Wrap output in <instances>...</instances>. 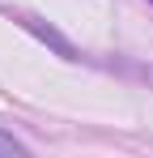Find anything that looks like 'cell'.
Segmentation results:
<instances>
[{
	"mask_svg": "<svg viewBox=\"0 0 153 158\" xmlns=\"http://www.w3.org/2000/svg\"><path fill=\"white\" fill-rule=\"evenodd\" d=\"M22 26H26V30H34V34H38L43 43H51L55 52L64 56V60H81V56H76V47H73V43H64V39H60V34H55L51 26H43V22H34V17H22Z\"/></svg>",
	"mask_w": 153,
	"mask_h": 158,
	"instance_id": "cell-1",
	"label": "cell"
},
{
	"mask_svg": "<svg viewBox=\"0 0 153 158\" xmlns=\"http://www.w3.org/2000/svg\"><path fill=\"white\" fill-rule=\"evenodd\" d=\"M9 154H30V145H26V141H17L13 132L0 128V158H9Z\"/></svg>",
	"mask_w": 153,
	"mask_h": 158,
	"instance_id": "cell-2",
	"label": "cell"
},
{
	"mask_svg": "<svg viewBox=\"0 0 153 158\" xmlns=\"http://www.w3.org/2000/svg\"><path fill=\"white\" fill-rule=\"evenodd\" d=\"M149 4H153V0H149Z\"/></svg>",
	"mask_w": 153,
	"mask_h": 158,
	"instance_id": "cell-3",
	"label": "cell"
}]
</instances>
